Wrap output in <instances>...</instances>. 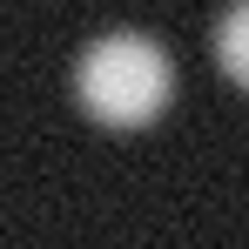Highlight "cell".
I'll list each match as a JSON object with an SVG mask.
<instances>
[{
    "label": "cell",
    "mask_w": 249,
    "mask_h": 249,
    "mask_svg": "<svg viewBox=\"0 0 249 249\" xmlns=\"http://www.w3.org/2000/svg\"><path fill=\"white\" fill-rule=\"evenodd\" d=\"M168 88H175V61H168V47L148 27H128V20L122 27H101L74 54V94L101 122H122V128L148 122L168 101Z\"/></svg>",
    "instance_id": "obj_1"
},
{
    "label": "cell",
    "mask_w": 249,
    "mask_h": 249,
    "mask_svg": "<svg viewBox=\"0 0 249 249\" xmlns=\"http://www.w3.org/2000/svg\"><path fill=\"white\" fill-rule=\"evenodd\" d=\"M215 61H222L236 81H249V0H229V7L215 14Z\"/></svg>",
    "instance_id": "obj_2"
}]
</instances>
